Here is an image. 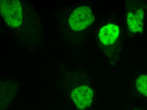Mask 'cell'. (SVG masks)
<instances>
[{
	"mask_svg": "<svg viewBox=\"0 0 147 110\" xmlns=\"http://www.w3.org/2000/svg\"></svg>",
	"mask_w": 147,
	"mask_h": 110,
	"instance_id": "obj_7",
	"label": "cell"
},
{
	"mask_svg": "<svg viewBox=\"0 0 147 110\" xmlns=\"http://www.w3.org/2000/svg\"><path fill=\"white\" fill-rule=\"evenodd\" d=\"M136 87L140 92L147 97V75H142L138 78Z\"/></svg>",
	"mask_w": 147,
	"mask_h": 110,
	"instance_id": "obj_6",
	"label": "cell"
},
{
	"mask_svg": "<svg viewBox=\"0 0 147 110\" xmlns=\"http://www.w3.org/2000/svg\"><path fill=\"white\" fill-rule=\"evenodd\" d=\"M94 92L86 86L78 87L73 89L71 96L78 109L84 110L90 106L93 100Z\"/></svg>",
	"mask_w": 147,
	"mask_h": 110,
	"instance_id": "obj_3",
	"label": "cell"
},
{
	"mask_svg": "<svg viewBox=\"0 0 147 110\" xmlns=\"http://www.w3.org/2000/svg\"><path fill=\"white\" fill-rule=\"evenodd\" d=\"M144 15V11L142 9H139L135 12H128L127 24L130 31L134 33L142 32Z\"/></svg>",
	"mask_w": 147,
	"mask_h": 110,
	"instance_id": "obj_5",
	"label": "cell"
},
{
	"mask_svg": "<svg viewBox=\"0 0 147 110\" xmlns=\"http://www.w3.org/2000/svg\"><path fill=\"white\" fill-rule=\"evenodd\" d=\"M95 18L90 8L80 7L74 10L69 20L70 26L75 31H80L92 24Z\"/></svg>",
	"mask_w": 147,
	"mask_h": 110,
	"instance_id": "obj_2",
	"label": "cell"
},
{
	"mask_svg": "<svg viewBox=\"0 0 147 110\" xmlns=\"http://www.w3.org/2000/svg\"><path fill=\"white\" fill-rule=\"evenodd\" d=\"M119 34V29L118 26L114 24H109L101 28L98 36L103 44L109 45L115 42Z\"/></svg>",
	"mask_w": 147,
	"mask_h": 110,
	"instance_id": "obj_4",
	"label": "cell"
},
{
	"mask_svg": "<svg viewBox=\"0 0 147 110\" xmlns=\"http://www.w3.org/2000/svg\"><path fill=\"white\" fill-rule=\"evenodd\" d=\"M0 7L1 15L8 26L12 28H17L22 24V7L19 1H1Z\"/></svg>",
	"mask_w": 147,
	"mask_h": 110,
	"instance_id": "obj_1",
	"label": "cell"
}]
</instances>
